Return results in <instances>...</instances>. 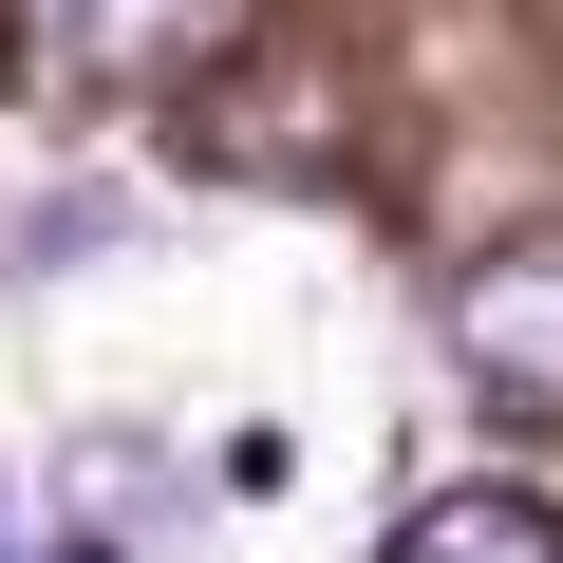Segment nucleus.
I'll list each match as a JSON object with an SVG mask.
<instances>
[{"label":"nucleus","mask_w":563,"mask_h":563,"mask_svg":"<svg viewBox=\"0 0 563 563\" xmlns=\"http://www.w3.org/2000/svg\"><path fill=\"white\" fill-rule=\"evenodd\" d=\"M225 0H38V76L57 95H113V76H169Z\"/></svg>","instance_id":"obj_2"},{"label":"nucleus","mask_w":563,"mask_h":563,"mask_svg":"<svg viewBox=\"0 0 563 563\" xmlns=\"http://www.w3.org/2000/svg\"><path fill=\"white\" fill-rule=\"evenodd\" d=\"M451 357H470V395H507L526 432H563V225L451 263Z\"/></svg>","instance_id":"obj_1"},{"label":"nucleus","mask_w":563,"mask_h":563,"mask_svg":"<svg viewBox=\"0 0 563 563\" xmlns=\"http://www.w3.org/2000/svg\"><path fill=\"white\" fill-rule=\"evenodd\" d=\"M376 563H563V526H544L526 488H432V507H413Z\"/></svg>","instance_id":"obj_4"},{"label":"nucleus","mask_w":563,"mask_h":563,"mask_svg":"<svg viewBox=\"0 0 563 563\" xmlns=\"http://www.w3.org/2000/svg\"><path fill=\"white\" fill-rule=\"evenodd\" d=\"M188 151L207 169H339V113H320V76H244V95H207Z\"/></svg>","instance_id":"obj_3"},{"label":"nucleus","mask_w":563,"mask_h":563,"mask_svg":"<svg viewBox=\"0 0 563 563\" xmlns=\"http://www.w3.org/2000/svg\"><path fill=\"white\" fill-rule=\"evenodd\" d=\"M132 244V188H38V225H20V263L57 282V263H113Z\"/></svg>","instance_id":"obj_5"}]
</instances>
